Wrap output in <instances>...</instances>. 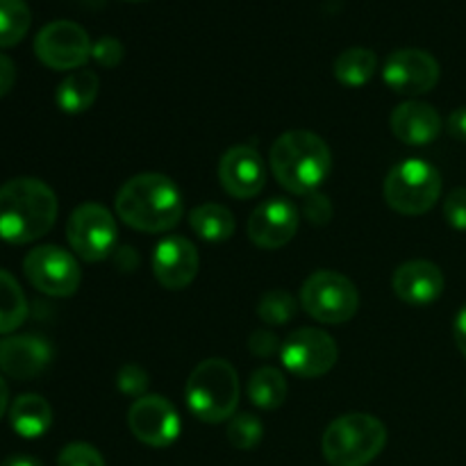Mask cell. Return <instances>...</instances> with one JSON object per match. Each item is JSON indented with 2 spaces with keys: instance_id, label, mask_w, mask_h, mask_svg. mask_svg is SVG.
<instances>
[{
  "instance_id": "16",
  "label": "cell",
  "mask_w": 466,
  "mask_h": 466,
  "mask_svg": "<svg viewBox=\"0 0 466 466\" xmlns=\"http://www.w3.org/2000/svg\"><path fill=\"white\" fill-rule=\"evenodd\" d=\"M200 258L196 246L187 237L168 235L155 246L153 273L155 280L168 291L187 289L196 280Z\"/></svg>"
},
{
  "instance_id": "28",
  "label": "cell",
  "mask_w": 466,
  "mask_h": 466,
  "mask_svg": "<svg viewBox=\"0 0 466 466\" xmlns=\"http://www.w3.org/2000/svg\"><path fill=\"white\" fill-rule=\"evenodd\" d=\"M264 426L255 414L239 412L228 421V441L239 451H250L262 441Z\"/></svg>"
},
{
  "instance_id": "5",
  "label": "cell",
  "mask_w": 466,
  "mask_h": 466,
  "mask_svg": "<svg viewBox=\"0 0 466 466\" xmlns=\"http://www.w3.org/2000/svg\"><path fill=\"white\" fill-rule=\"evenodd\" d=\"M387 428L373 414L350 412L335 419L321 440L323 458L330 466H367L382 453Z\"/></svg>"
},
{
  "instance_id": "29",
  "label": "cell",
  "mask_w": 466,
  "mask_h": 466,
  "mask_svg": "<svg viewBox=\"0 0 466 466\" xmlns=\"http://www.w3.org/2000/svg\"><path fill=\"white\" fill-rule=\"evenodd\" d=\"M57 466H105V460L96 446L86 444V441H73L62 449Z\"/></svg>"
},
{
  "instance_id": "20",
  "label": "cell",
  "mask_w": 466,
  "mask_h": 466,
  "mask_svg": "<svg viewBox=\"0 0 466 466\" xmlns=\"http://www.w3.org/2000/svg\"><path fill=\"white\" fill-rule=\"evenodd\" d=\"M12 431L23 440H39L53 426V408L39 394H21L9 405Z\"/></svg>"
},
{
  "instance_id": "22",
  "label": "cell",
  "mask_w": 466,
  "mask_h": 466,
  "mask_svg": "<svg viewBox=\"0 0 466 466\" xmlns=\"http://www.w3.org/2000/svg\"><path fill=\"white\" fill-rule=\"evenodd\" d=\"M246 394H248L250 403L258 405L259 410H278L287 400L289 385L280 369L259 367L258 371L250 373Z\"/></svg>"
},
{
  "instance_id": "21",
  "label": "cell",
  "mask_w": 466,
  "mask_h": 466,
  "mask_svg": "<svg viewBox=\"0 0 466 466\" xmlns=\"http://www.w3.org/2000/svg\"><path fill=\"white\" fill-rule=\"evenodd\" d=\"M98 89V76L86 68H77L59 82L57 91H55V103L64 114H82L96 103Z\"/></svg>"
},
{
  "instance_id": "36",
  "label": "cell",
  "mask_w": 466,
  "mask_h": 466,
  "mask_svg": "<svg viewBox=\"0 0 466 466\" xmlns=\"http://www.w3.org/2000/svg\"><path fill=\"white\" fill-rule=\"evenodd\" d=\"M446 127H449V135L453 137V139L466 144V105L451 114L449 121H446Z\"/></svg>"
},
{
  "instance_id": "24",
  "label": "cell",
  "mask_w": 466,
  "mask_h": 466,
  "mask_svg": "<svg viewBox=\"0 0 466 466\" xmlns=\"http://www.w3.org/2000/svg\"><path fill=\"white\" fill-rule=\"evenodd\" d=\"M378 71V55L371 48H355L344 50L335 59V77L346 86H364Z\"/></svg>"
},
{
  "instance_id": "8",
  "label": "cell",
  "mask_w": 466,
  "mask_h": 466,
  "mask_svg": "<svg viewBox=\"0 0 466 466\" xmlns=\"http://www.w3.org/2000/svg\"><path fill=\"white\" fill-rule=\"evenodd\" d=\"M23 273L36 291L53 299H68L80 289L82 282L76 255L53 244L32 248L23 259Z\"/></svg>"
},
{
  "instance_id": "34",
  "label": "cell",
  "mask_w": 466,
  "mask_h": 466,
  "mask_svg": "<svg viewBox=\"0 0 466 466\" xmlns=\"http://www.w3.org/2000/svg\"><path fill=\"white\" fill-rule=\"evenodd\" d=\"M278 349H282V344L278 341V337L271 330L262 328V330H255L250 335V350L259 358H271Z\"/></svg>"
},
{
  "instance_id": "1",
  "label": "cell",
  "mask_w": 466,
  "mask_h": 466,
  "mask_svg": "<svg viewBox=\"0 0 466 466\" xmlns=\"http://www.w3.org/2000/svg\"><path fill=\"white\" fill-rule=\"evenodd\" d=\"M57 196L39 177H14L0 187V239L23 246L39 241L57 221Z\"/></svg>"
},
{
  "instance_id": "27",
  "label": "cell",
  "mask_w": 466,
  "mask_h": 466,
  "mask_svg": "<svg viewBox=\"0 0 466 466\" xmlns=\"http://www.w3.org/2000/svg\"><path fill=\"white\" fill-rule=\"evenodd\" d=\"M299 312V303L294 296L285 289H271L259 299L258 317L264 326H285Z\"/></svg>"
},
{
  "instance_id": "10",
  "label": "cell",
  "mask_w": 466,
  "mask_h": 466,
  "mask_svg": "<svg viewBox=\"0 0 466 466\" xmlns=\"http://www.w3.org/2000/svg\"><path fill=\"white\" fill-rule=\"evenodd\" d=\"M339 358L335 339L321 328H299L291 332L280 349L282 367L296 378H321L330 371Z\"/></svg>"
},
{
  "instance_id": "15",
  "label": "cell",
  "mask_w": 466,
  "mask_h": 466,
  "mask_svg": "<svg viewBox=\"0 0 466 466\" xmlns=\"http://www.w3.org/2000/svg\"><path fill=\"white\" fill-rule=\"evenodd\" d=\"M218 182L237 200L255 198L267 187V164L255 146L239 144L218 162Z\"/></svg>"
},
{
  "instance_id": "17",
  "label": "cell",
  "mask_w": 466,
  "mask_h": 466,
  "mask_svg": "<svg viewBox=\"0 0 466 466\" xmlns=\"http://www.w3.org/2000/svg\"><path fill=\"white\" fill-rule=\"evenodd\" d=\"M53 362V346L39 335H7L0 341V371L14 380H32Z\"/></svg>"
},
{
  "instance_id": "6",
  "label": "cell",
  "mask_w": 466,
  "mask_h": 466,
  "mask_svg": "<svg viewBox=\"0 0 466 466\" xmlns=\"http://www.w3.org/2000/svg\"><path fill=\"white\" fill-rule=\"evenodd\" d=\"M440 196L441 173L426 159H403L385 177L387 205L403 217H421L431 212Z\"/></svg>"
},
{
  "instance_id": "23",
  "label": "cell",
  "mask_w": 466,
  "mask_h": 466,
  "mask_svg": "<svg viewBox=\"0 0 466 466\" xmlns=\"http://www.w3.org/2000/svg\"><path fill=\"white\" fill-rule=\"evenodd\" d=\"M189 226L200 239L212 241V244H221L235 235V217L228 208L218 203H205L200 208L191 209Z\"/></svg>"
},
{
  "instance_id": "2",
  "label": "cell",
  "mask_w": 466,
  "mask_h": 466,
  "mask_svg": "<svg viewBox=\"0 0 466 466\" xmlns=\"http://www.w3.org/2000/svg\"><path fill=\"white\" fill-rule=\"evenodd\" d=\"M114 208L126 226L148 235L173 230L185 212L180 189L162 173H139L130 177L118 189Z\"/></svg>"
},
{
  "instance_id": "18",
  "label": "cell",
  "mask_w": 466,
  "mask_h": 466,
  "mask_svg": "<svg viewBox=\"0 0 466 466\" xmlns=\"http://www.w3.org/2000/svg\"><path fill=\"white\" fill-rule=\"evenodd\" d=\"M444 273L437 264L428 259H410L400 264L391 276V289L403 300L405 305L412 308H426L435 303L444 294Z\"/></svg>"
},
{
  "instance_id": "35",
  "label": "cell",
  "mask_w": 466,
  "mask_h": 466,
  "mask_svg": "<svg viewBox=\"0 0 466 466\" xmlns=\"http://www.w3.org/2000/svg\"><path fill=\"white\" fill-rule=\"evenodd\" d=\"M14 82H16V66L7 55L0 53V98L14 89Z\"/></svg>"
},
{
  "instance_id": "38",
  "label": "cell",
  "mask_w": 466,
  "mask_h": 466,
  "mask_svg": "<svg viewBox=\"0 0 466 466\" xmlns=\"http://www.w3.org/2000/svg\"><path fill=\"white\" fill-rule=\"evenodd\" d=\"M0 466H44L36 458L32 455H12V458L5 460Z\"/></svg>"
},
{
  "instance_id": "30",
  "label": "cell",
  "mask_w": 466,
  "mask_h": 466,
  "mask_svg": "<svg viewBox=\"0 0 466 466\" xmlns=\"http://www.w3.org/2000/svg\"><path fill=\"white\" fill-rule=\"evenodd\" d=\"M116 385L121 394L132 396V399H141V396H146V390H148V373L139 364H126L118 371Z\"/></svg>"
},
{
  "instance_id": "25",
  "label": "cell",
  "mask_w": 466,
  "mask_h": 466,
  "mask_svg": "<svg viewBox=\"0 0 466 466\" xmlns=\"http://www.w3.org/2000/svg\"><path fill=\"white\" fill-rule=\"evenodd\" d=\"M27 319V299L9 271L0 268V335H12Z\"/></svg>"
},
{
  "instance_id": "7",
  "label": "cell",
  "mask_w": 466,
  "mask_h": 466,
  "mask_svg": "<svg viewBox=\"0 0 466 466\" xmlns=\"http://www.w3.org/2000/svg\"><path fill=\"white\" fill-rule=\"evenodd\" d=\"M300 308L323 326H339L358 314L360 291L337 271H314L300 287Z\"/></svg>"
},
{
  "instance_id": "37",
  "label": "cell",
  "mask_w": 466,
  "mask_h": 466,
  "mask_svg": "<svg viewBox=\"0 0 466 466\" xmlns=\"http://www.w3.org/2000/svg\"><path fill=\"white\" fill-rule=\"evenodd\" d=\"M453 335H455V344H458L460 353L466 358V305L458 312L455 317V326H453Z\"/></svg>"
},
{
  "instance_id": "14",
  "label": "cell",
  "mask_w": 466,
  "mask_h": 466,
  "mask_svg": "<svg viewBox=\"0 0 466 466\" xmlns=\"http://www.w3.org/2000/svg\"><path fill=\"white\" fill-rule=\"evenodd\" d=\"M300 226V212L291 200L276 196L253 209L248 218V239L264 250H278L289 244Z\"/></svg>"
},
{
  "instance_id": "39",
  "label": "cell",
  "mask_w": 466,
  "mask_h": 466,
  "mask_svg": "<svg viewBox=\"0 0 466 466\" xmlns=\"http://www.w3.org/2000/svg\"><path fill=\"white\" fill-rule=\"evenodd\" d=\"M9 410V387L5 382V378L0 376V419L5 417V412Z\"/></svg>"
},
{
  "instance_id": "9",
  "label": "cell",
  "mask_w": 466,
  "mask_h": 466,
  "mask_svg": "<svg viewBox=\"0 0 466 466\" xmlns=\"http://www.w3.org/2000/svg\"><path fill=\"white\" fill-rule=\"evenodd\" d=\"M116 221L112 212L98 203H82L73 209L66 223V239L73 253L85 262H103L116 246Z\"/></svg>"
},
{
  "instance_id": "33",
  "label": "cell",
  "mask_w": 466,
  "mask_h": 466,
  "mask_svg": "<svg viewBox=\"0 0 466 466\" xmlns=\"http://www.w3.org/2000/svg\"><path fill=\"white\" fill-rule=\"evenodd\" d=\"M303 212L309 223H314V226H323V223H328L332 218V203L328 200V196L317 194V191H314V194L305 196Z\"/></svg>"
},
{
  "instance_id": "31",
  "label": "cell",
  "mask_w": 466,
  "mask_h": 466,
  "mask_svg": "<svg viewBox=\"0 0 466 466\" xmlns=\"http://www.w3.org/2000/svg\"><path fill=\"white\" fill-rule=\"evenodd\" d=\"M123 55H126V48H123L121 41L116 36H103L94 44L91 48V57L105 68H114L123 62Z\"/></svg>"
},
{
  "instance_id": "12",
  "label": "cell",
  "mask_w": 466,
  "mask_h": 466,
  "mask_svg": "<svg viewBox=\"0 0 466 466\" xmlns=\"http://www.w3.org/2000/svg\"><path fill=\"white\" fill-rule=\"evenodd\" d=\"M130 432L150 449H167L180 437L182 421L176 405L157 394H146L127 412Z\"/></svg>"
},
{
  "instance_id": "19",
  "label": "cell",
  "mask_w": 466,
  "mask_h": 466,
  "mask_svg": "<svg viewBox=\"0 0 466 466\" xmlns=\"http://www.w3.org/2000/svg\"><path fill=\"white\" fill-rule=\"evenodd\" d=\"M390 126L396 139L403 144L428 146L440 137L444 123L432 105L421 103V100H408L391 112Z\"/></svg>"
},
{
  "instance_id": "32",
  "label": "cell",
  "mask_w": 466,
  "mask_h": 466,
  "mask_svg": "<svg viewBox=\"0 0 466 466\" xmlns=\"http://www.w3.org/2000/svg\"><path fill=\"white\" fill-rule=\"evenodd\" d=\"M444 218L455 230H466V187H458L446 196Z\"/></svg>"
},
{
  "instance_id": "40",
  "label": "cell",
  "mask_w": 466,
  "mask_h": 466,
  "mask_svg": "<svg viewBox=\"0 0 466 466\" xmlns=\"http://www.w3.org/2000/svg\"><path fill=\"white\" fill-rule=\"evenodd\" d=\"M126 3H144V0H126Z\"/></svg>"
},
{
  "instance_id": "13",
  "label": "cell",
  "mask_w": 466,
  "mask_h": 466,
  "mask_svg": "<svg viewBox=\"0 0 466 466\" xmlns=\"http://www.w3.org/2000/svg\"><path fill=\"white\" fill-rule=\"evenodd\" d=\"M440 62L431 53L419 48L396 50L382 66V80L394 94L423 96L440 82Z\"/></svg>"
},
{
  "instance_id": "4",
  "label": "cell",
  "mask_w": 466,
  "mask_h": 466,
  "mask_svg": "<svg viewBox=\"0 0 466 466\" xmlns=\"http://www.w3.org/2000/svg\"><path fill=\"white\" fill-rule=\"evenodd\" d=\"M191 414L205 423L230 421L239 405V376L223 358H209L191 371L185 387Z\"/></svg>"
},
{
  "instance_id": "11",
  "label": "cell",
  "mask_w": 466,
  "mask_h": 466,
  "mask_svg": "<svg viewBox=\"0 0 466 466\" xmlns=\"http://www.w3.org/2000/svg\"><path fill=\"white\" fill-rule=\"evenodd\" d=\"M89 35L76 21H53L35 36V55L53 71H77L91 57Z\"/></svg>"
},
{
  "instance_id": "26",
  "label": "cell",
  "mask_w": 466,
  "mask_h": 466,
  "mask_svg": "<svg viewBox=\"0 0 466 466\" xmlns=\"http://www.w3.org/2000/svg\"><path fill=\"white\" fill-rule=\"evenodd\" d=\"M32 12L25 0H0V48H12L25 39Z\"/></svg>"
},
{
  "instance_id": "3",
  "label": "cell",
  "mask_w": 466,
  "mask_h": 466,
  "mask_svg": "<svg viewBox=\"0 0 466 466\" xmlns=\"http://www.w3.org/2000/svg\"><path fill=\"white\" fill-rule=\"evenodd\" d=\"M271 173L287 191L309 196L321 187L332 167L326 141L308 130H289L271 146Z\"/></svg>"
}]
</instances>
